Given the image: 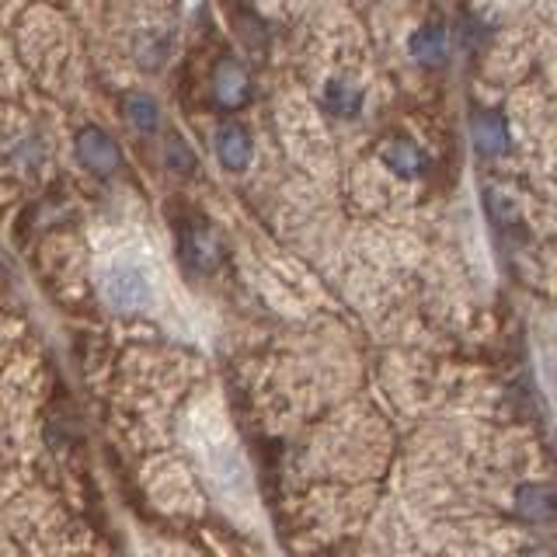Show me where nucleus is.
Listing matches in <instances>:
<instances>
[{"mask_svg": "<svg viewBox=\"0 0 557 557\" xmlns=\"http://www.w3.org/2000/svg\"><path fill=\"white\" fill-rule=\"evenodd\" d=\"M178 255L188 269L213 272L223 261V240L206 220H185L178 231Z\"/></svg>", "mask_w": 557, "mask_h": 557, "instance_id": "obj_1", "label": "nucleus"}, {"mask_svg": "<svg viewBox=\"0 0 557 557\" xmlns=\"http://www.w3.org/2000/svg\"><path fill=\"white\" fill-rule=\"evenodd\" d=\"M74 153H77L81 168L98 174V178H112V174L122 168V150L101 126H84L74 139Z\"/></svg>", "mask_w": 557, "mask_h": 557, "instance_id": "obj_2", "label": "nucleus"}, {"mask_svg": "<svg viewBox=\"0 0 557 557\" xmlns=\"http://www.w3.org/2000/svg\"><path fill=\"white\" fill-rule=\"evenodd\" d=\"M104 300L115 310H144L150 304V278L136 265H115L104 275Z\"/></svg>", "mask_w": 557, "mask_h": 557, "instance_id": "obj_3", "label": "nucleus"}, {"mask_svg": "<svg viewBox=\"0 0 557 557\" xmlns=\"http://www.w3.org/2000/svg\"><path fill=\"white\" fill-rule=\"evenodd\" d=\"M213 98L220 109H240L251 98V77L237 60H220L213 70Z\"/></svg>", "mask_w": 557, "mask_h": 557, "instance_id": "obj_4", "label": "nucleus"}, {"mask_svg": "<svg viewBox=\"0 0 557 557\" xmlns=\"http://www.w3.org/2000/svg\"><path fill=\"white\" fill-rule=\"evenodd\" d=\"M251 136L244 126H237V122H226V126L216 129V157H220V164L226 171H244L251 164Z\"/></svg>", "mask_w": 557, "mask_h": 557, "instance_id": "obj_5", "label": "nucleus"}, {"mask_svg": "<svg viewBox=\"0 0 557 557\" xmlns=\"http://www.w3.org/2000/svg\"><path fill=\"white\" fill-rule=\"evenodd\" d=\"M474 147L484 157H502L509 153V126L498 112H481L474 115Z\"/></svg>", "mask_w": 557, "mask_h": 557, "instance_id": "obj_6", "label": "nucleus"}, {"mask_svg": "<svg viewBox=\"0 0 557 557\" xmlns=\"http://www.w3.org/2000/svg\"><path fill=\"white\" fill-rule=\"evenodd\" d=\"M122 115H126L129 126L144 136L161 129V104H157L147 91H129L122 98Z\"/></svg>", "mask_w": 557, "mask_h": 557, "instance_id": "obj_7", "label": "nucleus"}, {"mask_svg": "<svg viewBox=\"0 0 557 557\" xmlns=\"http://www.w3.org/2000/svg\"><path fill=\"white\" fill-rule=\"evenodd\" d=\"M383 164L394 174H400V178H418V174L425 171V153L418 150L411 139H391V144L383 147Z\"/></svg>", "mask_w": 557, "mask_h": 557, "instance_id": "obj_8", "label": "nucleus"}, {"mask_svg": "<svg viewBox=\"0 0 557 557\" xmlns=\"http://www.w3.org/2000/svg\"><path fill=\"white\" fill-rule=\"evenodd\" d=\"M516 502H519V512L527 519H533V522H547V519L557 516V495L550 492L547 484H522Z\"/></svg>", "mask_w": 557, "mask_h": 557, "instance_id": "obj_9", "label": "nucleus"}, {"mask_svg": "<svg viewBox=\"0 0 557 557\" xmlns=\"http://www.w3.org/2000/svg\"><path fill=\"white\" fill-rule=\"evenodd\" d=\"M411 52L422 66H443L446 60V32L443 25H425L411 35Z\"/></svg>", "mask_w": 557, "mask_h": 557, "instance_id": "obj_10", "label": "nucleus"}, {"mask_svg": "<svg viewBox=\"0 0 557 557\" xmlns=\"http://www.w3.org/2000/svg\"><path fill=\"white\" fill-rule=\"evenodd\" d=\"M324 109L331 115L352 119L362 109V91H359V87H352V84H345V81H331L324 87Z\"/></svg>", "mask_w": 557, "mask_h": 557, "instance_id": "obj_11", "label": "nucleus"}, {"mask_svg": "<svg viewBox=\"0 0 557 557\" xmlns=\"http://www.w3.org/2000/svg\"><path fill=\"white\" fill-rule=\"evenodd\" d=\"M168 164H171L174 171H191V168H196V157L188 153V147L182 144L178 136H174L171 144H168Z\"/></svg>", "mask_w": 557, "mask_h": 557, "instance_id": "obj_12", "label": "nucleus"}]
</instances>
